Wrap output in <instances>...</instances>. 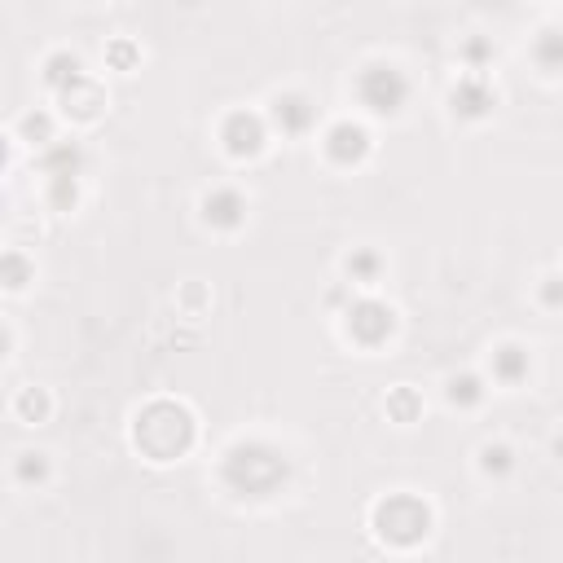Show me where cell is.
Listing matches in <instances>:
<instances>
[{"instance_id": "6da1fadb", "label": "cell", "mask_w": 563, "mask_h": 563, "mask_svg": "<svg viewBox=\"0 0 563 563\" xmlns=\"http://www.w3.org/2000/svg\"><path fill=\"white\" fill-rule=\"evenodd\" d=\"M225 484L238 498H273L291 480V458L269 440H242L225 454Z\"/></svg>"}, {"instance_id": "7a4b0ae2", "label": "cell", "mask_w": 563, "mask_h": 563, "mask_svg": "<svg viewBox=\"0 0 563 563\" xmlns=\"http://www.w3.org/2000/svg\"><path fill=\"white\" fill-rule=\"evenodd\" d=\"M132 440L150 462H172L194 445V414L181 401H150L132 423Z\"/></svg>"}, {"instance_id": "3957f363", "label": "cell", "mask_w": 563, "mask_h": 563, "mask_svg": "<svg viewBox=\"0 0 563 563\" xmlns=\"http://www.w3.org/2000/svg\"><path fill=\"white\" fill-rule=\"evenodd\" d=\"M374 533L388 546L410 550L418 542H427V533H432V506L414 498V493H388L374 506Z\"/></svg>"}, {"instance_id": "277c9868", "label": "cell", "mask_w": 563, "mask_h": 563, "mask_svg": "<svg viewBox=\"0 0 563 563\" xmlns=\"http://www.w3.org/2000/svg\"><path fill=\"white\" fill-rule=\"evenodd\" d=\"M357 97L366 110H374V115H396V110L410 102V80H405L401 66L370 62L366 71L357 75Z\"/></svg>"}, {"instance_id": "5b68a950", "label": "cell", "mask_w": 563, "mask_h": 563, "mask_svg": "<svg viewBox=\"0 0 563 563\" xmlns=\"http://www.w3.org/2000/svg\"><path fill=\"white\" fill-rule=\"evenodd\" d=\"M344 317H348V335L366 348H379L396 335V308L383 300H370V295L366 300H352Z\"/></svg>"}, {"instance_id": "8992f818", "label": "cell", "mask_w": 563, "mask_h": 563, "mask_svg": "<svg viewBox=\"0 0 563 563\" xmlns=\"http://www.w3.org/2000/svg\"><path fill=\"white\" fill-rule=\"evenodd\" d=\"M220 141H225L229 159H256L269 141V124L256 115V110H234V115L220 124Z\"/></svg>"}, {"instance_id": "52a82bcc", "label": "cell", "mask_w": 563, "mask_h": 563, "mask_svg": "<svg viewBox=\"0 0 563 563\" xmlns=\"http://www.w3.org/2000/svg\"><path fill=\"white\" fill-rule=\"evenodd\" d=\"M370 154V132L361 124H352V119H339V124L326 128V159L339 163V168H357V163H366Z\"/></svg>"}, {"instance_id": "ba28073f", "label": "cell", "mask_w": 563, "mask_h": 563, "mask_svg": "<svg viewBox=\"0 0 563 563\" xmlns=\"http://www.w3.org/2000/svg\"><path fill=\"white\" fill-rule=\"evenodd\" d=\"M449 102H454V115H462V119H484L498 106V93H493V84L484 75H462L454 84V93H449Z\"/></svg>"}, {"instance_id": "9c48e42d", "label": "cell", "mask_w": 563, "mask_h": 563, "mask_svg": "<svg viewBox=\"0 0 563 563\" xmlns=\"http://www.w3.org/2000/svg\"><path fill=\"white\" fill-rule=\"evenodd\" d=\"M269 115L286 137H304V132L317 124V106H313V97H304V93H278Z\"/></svg>"}, {"instance_id": "30bf717a", "label": "cell", "mask_w": 563, "mask_h": 563, "mask_svg": "<svg viewBox=\"0 0 563 563\" xmlns=\"http://www.w3.org/2000/svg\"><path fill=\"white\" fill-rule=\"evenodd\" d=\"M203 220L216 229H238L247 220V198L229 185H216V190L203 194Z\"/></svg>"}, {"instance_id": "8fae6325", "label": "cell", "mask_w": 563, "mask_h": 563, "mask_svg": "<svg viewBox=\"0 0 563 563\" xmlns=\"http://www.w3.org/2000/svg\"><path fill=\"white\" fill-rule=\"evenodd\" d=\"M40 168L49 181H80L84 176V150L75 146V141H53V146L40 154Z\"/></svg>"}, {"instance_id": "7c38bea8", "label": "cell", "mask_w": 563, "mask_h": 563, "mask_svg": "<svg viewBox=\"0 0 563 563\" xmlns=\"http://www.w3.org/2000/svg\"><path fill=\"white\" fill-rule=\"evenodd\" d=\"M62 106H66V115H71V119H97V115H102V106H106V93L84 75L80 84H71L62 93Z\"/></svg>"}, {"instance_id": "4fadbf2b", "label": "cell", "mask_w": 563, "mask_h": 563, "mask_svg": "<svg viewBox=\"0 0 563 563\" xmlns=\"http://www.w3.org/2000/svg\"><path fill=\"white\" fill-rule=\"evenodd\" d=\"M80 80H84V62L75 58V53L62 49V53H53V58L44 62V84H49L58 97H62L71 84H80Z\"/></svg>"}, {"instance_id": "5bb4252c", "label": "cell", "mask_w": 563, "mask_h": 563, "mask_svg": "<svg viewBox=\"0 0 563 563\" xmlns=\"http://www.w3.org/2000/svg\"><path fill=\"white\" fill-rule=\"evenodd\" d=\"M493 374H498L502 383H524L528 379V352L520 344H502L493 352Z\"/></svg>"}, {"instance_id": "9a60e30c", "label": "cell", "mask_w": 563, "mask_h": 563, "mask_svg": "<svg viewBox=\"0 0 563 563\" xmlns=\"http://www.w3.org/2000/svg\"><path fill=\"white\" fill-rule=\"evenodd\" d=\"M533 58L546 75H563V27H546L533 44Z\"/></svg>"}, {"instance_id": "2e32d148", "label": "cell", "mask_w": 563, "mask_h": 563, "mask_svg": "<svg viewBox=\"0 0 563 563\" xmlns=\"http://www.w3.org/2000/svg\"><path fill=\"white\" fill-rule=\"evenodd\" d=\"M344 269H348V278L357 286H374L379 282V273H383V256L379 251H370V247H361V251H352V256L344 260Z\"/></svg>"}, {"instance_id": "e0dca14e", "label": "cell", "mask_w": 563, "mask_h": 563, "mask_svg": "<svg viewBox=\"0 0 563 563\" xmlns=\"http://www.w3.org/2000/svg\"><path fill=\"white\" fill-rule=\"evenodd\" d=\"M484 401V379L480 374H454L449 379V405H458V410H476Z\"/></svg>"}, {"instance_id": "ac0fdd59", "label": "cell", "mask_w": 563, "mask_h": 563, "mask_svg": "<svg viewBox=\"0 0 563 563\" xmlns=\"http://www.w3.org/2000/svg\"><path fill=\"white\" fill-rule=\"evenodd\" d=\"M423 414V401H418L414 388H396L388 392V418H396V423H414V418Z\"/></svg>"}, {"instance_id": "d6986e66", "label": "cell", "mask_w": 563, "mask_h": 563, "mask_svg": "<svg viewBox=\"0 0 563 563\" xmlns=\"http://www.w3.org/2000/svg\"><path fill=\"white\" fill-rule=\"evenodd\" d=\"M480 467H484V476H511L515 449L511 445H484L480 449Z\"/></svg>"}, {"instance_id": "ffe728a7", "label": "cell", "mask_w": 563, "mask_h": 563, "mask_svg": "<svg viewBox=\"0 0 563 563\" xmlns=\"http://www.w3.org/2000/svg\"><path fill=\"white\" fill-rule=\"evenodd\" d=\"M14 476L22 484H44V480H49V458H44V454H18Z\"/></svg>"}, {"instance_id": "44dd1931", "label": "cell", "mask_w": 563, "mask_h": 563, "mask_svg": "<svg viewBox=\"0 0 563 563\" xmlns=\"http://www.w3.org/2000/svg\"><path fill=\"white\" fill-rule=\"evenodd\" d=\"M18 414L27 418V423H40V418L49 414V396H44L40 388H27L18 396Z\"/></svg>"}, {"instance_id": "7402d4cb", "label": "cell", "mask_w": 563, "mask_h": 563, "mask_svg": "<svg viewBox=\"0 0 563 563\" xmlns=\"http://www.w3.org/2000/svg\"><path fill=\"white\" fill-rule=\"evenodd\" d=\"M49 203L58 207V212H71V207L80 203V181H49Z\"/></svg>"}, {"instance_id": "603a6c76", "label": "cell", "mask_w": 563, "mask_h": 563, "mask_svg": "<svg viewBox=\"0 0 563 563\" xmlns=\"http://www.w3.org/2000/svg\"><path fill=\"white\" fill-rule=\"evenodd\" d=\"M22 137L40 141V146L49 150L53 146V119L49 115H27V119H22Z\"/></svg>"}, {"instance_id": "cb8c5ba5", "label": "cell", "mask_w": 563, "mask_h": 563, "mask_svg": "<svg viewBox=\"0 0 563 563\" xmlns=\"http://www.w3.org/2000/svg\"><path fill=\"white\" fill-rule=\"evenodd\" d=\"M27 278H31V264L22 260L18 251H9V256H5V286H9V291H22Z\"/></svg>"}, {"instance_id": "d4e9b609", "label": "cell", "mask_w": 563, "mask_h": 563, "mask_svg": "<svg viewBox=\"0 0 563 563\" xmlns=\"http://www.w3.org/2000/svg\"><path fill=\"white\" fill-rule=\"evenodd\" d=\"M462 58H467V66H471V75H480V66L484 62H493V44L489 40H467V44H462Z\"/></svg>"}, {"instance_id": "484cf974", "label": "cell", "mask_w": 563, "mask_h": 563, "mask_svg": "<svg viewBox=\"0 0 563 563\" xmlns=\"http://www.w3.org/2000/svg\"><path fill=\"white\" fill-rule=\"evenodd\" d=\"M110 62L119 66V71H128L132 62H137V49H132L128 40H119V44H110Z\"/></svg>"}, {"instance_id": "4316f807", "label": "cell", "mask_w": 563, "mask_h": 563, "mask_svg": "<svg viewBox=\"0 0 563 563\" xmlns=\"http://www.w3.org/2000/svg\"><path fill=\"white\" fill-rule=\"evenodd\" d=\"M542 304L546 308H563V278H546L542 282Z\"/></svg>"}, {"instance_id": "83f0119b", "label": "cell", "mask_w": 563, "mask_h": 563, "mask_svg": "<svg viewBox=\"0 0 563 563\" xmlns=\"http://www.w3.org/2000/svg\"><path fill=\"white\" fill-rule=\"evenodd\" d=\"M555 454H559V458H563V436H559V440H555Z\"/></svg>"}]
</instances>
